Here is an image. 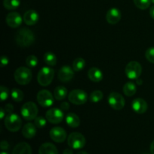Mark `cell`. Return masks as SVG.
Masks as SVG:
<instances>
[{
	"mask_svg": "<svg viewBox=\"0 0 154 154\" xmlns=\"http://www.w3.org/2000/svg\"><path fill=\"white\" fill-rule=\"evenodd\" d=\"M15 40L17 44L21 48H28L34 43V33L28 28H21L17 32Z\"/></svg>",
	"mask_w": 154,
	"mask_h": 154,
	"instance_id": "cell-1",
	"label": "cell"
},
{
	"mask_svg": "<svg viewBox=\"0 0 154 154\" xmlns=\"http://www.w3.org/2000/svg\"><path fill=\"white\" fill-rule=\"evenodd\" d=\"M14 80L20 85H26L29 84L32 78V74L29 69L26 67H20L14 72Z\"/></svg>",
	"mask_w": 154,
	"mask_h": 154,
	"instance_id": "cell-2",
	"label": "cell"
},
{
	"mask_svg": "<svg viewBox=\"0 0 154 154\" xmlns=\"http://www.w3.org/2000/svg\"><path fill=\"white\" fill-rule=\"evenodd\" d=\"M4 123L6 129L12 132H17L22 126L21 118L17 114H14V113L8 114V115L5 118Z\"/></svg>",
	"mask_w": 154,
	"mask_h": 154,
	"instance_id": "cell-3",
	"label": "cell"
},
{
	"mask_svg": "<svg viewBox=\"0 0 154 154\" xmlns=\"http://www.w3.org/2000/svg\"><path fill=\"white\" fill-rule=\"evenodd\" d=\"M54 77V70L50 67H43L38 74V82L42 87L50 85Z\"/></svg>",
	"mask_w": 154,
	"mask_h": 154,
	"instance_id": "cell-4",
	"label": "cell"
},
{
	"mask_svg": "<svg viewBox=\"0 0 154 154\" xmlns=\"http://www.w3.org/2000/svg\"><path fill=\"white\" fill-rule=\"evenodd\" d=\"M68 98L72 104H75L76 105H84L87 102L88 95L84 90L75 89L69 93Z\"/></svg>",
	"mask_w": 154,
	"mask_h": 154,
	"instance_id": "cell-5",
	"label": "cell"
},
{
	"mask_svg": "<svg viewBox=\"0 0 154 154\" xmlns=\"http://www.w3.org/2000/svg\"><path fill=\"white\" fill-rule=\"evenodd\" d=\"M38 109L34 102H28L21 108V114L26 120H35L37 117Z\"/></svg>",
	"mask_w": 154,
	"mask_h": 154,
	"instance_id": "cell-6",
	"label": "cell"
},
{
	"mask_svg": "<svg viewBox=\"0 0 154 154\" xmlns=\"http://www.w3.org/2000/svg\"><path fill=\"white\" fill-rule=\"evenodd\" d=\"M142 68L141 64L136 61H132L128 63L125 69V73L128 78L131 80H137L141 76Z\"/></svg>",
	"mask_w": 154,
	"mask_h": 154,
	"instance_id": "cell-7",
	"label": "cell"
},
{
	"mask_svg": "<svg viewBox=\"0 0 154 154\" xmlns=\"http://www.w3.org/2000/svg\"><path fill=\"white\" fill-rule=\"evenodd\" d=\"M86 139L84 135L80 132H72L68 137V144L75 150L81 149L85 146Z\"/></svg>",
	"mask_w": 154,
	"mask_h": 154,
	"instance_id": "cell-8",
	"label": "cell"
},
{
	"mask_svg": "<svg viewBox=\"0 0 154 154\" xmlns=\"http://www.w3.org/2000/svg\"><path fill=\"white\" fill-rule=\"evenodd\" d=\"M108 102L111 108L117 111L123 109L125 106V99L123 96L116 92H113L108 96Z\"/></svg>",
	"mask_w": 154,
	"mask_h": 154,
	"instance_id": "cell-9",
	"label": "cell"
},
{
	"mask_svg": "<svg viewBox=\"0 0 154 154\" xmlns=\"http://www.w3.org/2000/svg\"><path fill=\"white\" fill-rule=\"evenodd\" d=\"M37 101L41 106L44 108H48L52 106L54 104V96L48 90H42L38 93Z\"/></svg>",
	"mask_w": 154,
	"mask_h": 154,
	"instance_id": "cell-10",
	"label": "cell"
},
{
	"mask_svg": "<svg viewBox=\"0 0 154 154\" xmlns=\"http://www.w3.org/2000/svg\"><path fill=\"white\" fill-rule=\"evenodd\" d=\"M46 119L53 124H58L64 119V114L61 108H53L46 113Z\"/></svg>",
	"mask_w": 154,
	"mask_h": 154,
	"instance_id": "cell-11",
	"label": "cell"
},
{
	"mask_svg": "<svg viewBox=\"0 0 154 154\" xmlns=\"http://www.w3.org/2000/svg\"><path fill=\"white\" fill-rule=\"evenodd\" d=\"M50 137L54 142L62 143L66 139L67 134L63 128L56 126V127L52 128L50 131Z\"/></svg>",
	"mask_w": 154,
	"mask_h": 154,
	"instance_id": "cell-12",
	"label": "cell"
},
{
	"mask_svg": "<svg viewBox=\"0 0 154 154\" xmlns=\"http://www.w3.org/2000/svg\"><path fill=\"white\" fill-rule=\"evenodd\" d=\"M5 21L8 26L11 28H17L22 23L23 18L19 13L13 11L6 16Z\"/></svg>",
	"mask_w": 154,
	"mask_h": 154,
	"instance_id": "cell-13",
	"label": "cell"
},
{
	"mask_svg": "<svg viewBox=\"0 0 154 154\" xmlns=\"http://www.w3.org/2000/svg\"><path fill=\"white\" fill-rule=\"evenodd\" d=\"M74 69L69 66H64L60 69L58 72V78L62 82L70 81L74 78Z\"/></svg>",
	"mask_w": 154,
	"mask_h": 154,
	"instance_id": "cell-14",
	"label": "cell"
},
{
	"mask_svg": "<svg viewBox=\"0 0 154 154\" xmlns=\"http://www.w3.org/2000/svg\"><path fill=\"white\" fill-rule=\"evenodd\" d=\"M148 105L144 99L138 98L132 101V108L135 113L139 114H144L147 111Z\"/></svg>",
	"mask_w": 154,
	"mask_h": 154,
	"instance_id": "cell-15",
	"label": "cell"
},
{
	"mask_svg": "<svg viewBox=\"0 0 154 154\" xmlns=\"http://www.w3.org/2000/svg\"><path fill=\"white\" fill-rule=\"evenodd\" d=\"M121 19V12L117 8L109 9L106 14L107 22L110 24H117Z\"/></svg>",
	"mask_w": 154,
	"mask_h": 154,
	"instance_id": "cell-16",
	"label": "cell"
},
{
	"mask_svg": "<svg viewBox=\"0 0 154 154\" xmlns=\"http://www.w3.org/2000/svg\"><path fill=\"white\" fill-rule=\"evenodd\" d=\"M39 15L37 11L35 10H29L24 14L23 20L26 25L33 26L36 24L38 21Z\"/></svg>",
	"mask_w": 154,
	"mask_h": 154,
	"instance_id": "cell-17",
	"label": "cell"
},
{
	"mask_svg": "<svg viewBox=\"0 0 154 154\" xmlns=\"http://www.w3.org/2000/svg\"><path fill=\"white\" fill-rule=\"evenodd\" d=\"M88 78L90 81L93 82L98 83L100 82L102 79H103V73L100 69L98 68L93 67L91 68L90 70L88 71Z\"/></svg>",
	"mask_w": 154,
	"mask_h": 154,
	"instance_id": "cell-18",
	"label": "cell"
},
{
	"mask_svg": "<svg viewBox=\"0 0 154 154\" xmlns=\"http://www.w3.org/2000/svg\"><path fill=\"white\" fill-rule=\"evenodd\" d=\"M12 154H32V148L27 143L20 142L15 146Z\"/></svg>",
	"mask_w": 154,
	"mask_h": 154,
	"instance_id": "cell-19",
	"label": "cell"
},
{
	"mask_svg": "<svg viewBox=\"0 0 154 154\" xmlns=\"http://www.w3.org/2000/svg\"><path fill=\"white\" fill-rule=\"evenodd\" d=\"M22 134L26 138H32L36 135V126L32 123H28L23 127Z\"/></svg>",
	"mask_w": 154,
	"mask_h": 154,
	"instance_id": "cell-20",
	"label": "cell"
},
{
	"mask_svg": "<svg viewBox=\"0 0 154 154\" xmlns=\"http://www.w3.org/2000/svg\"><path fill=\"white\" fill-rule=\"evenodd\" d=\"M38 154H58V150L54 144L46 142L41 145Z\"/></svg>",
	"mask_w": 154,
	"mask_h": 154,
	"instance_id": "cell-21",
	"label": "cell"
},
{
	"mask_svg": "<svg viewBox=\"0 0 154 154\" xmlns=\"http://www.w3.org/2000/svg\"><path fill=\"white\" fill-rule=\"evenodd\" d=\"M66 122L69 126L72 128H77L80 126V118L75 113H69L66 117Z\"/></svg>",
	"mask_w": 154,
	"mask_h": 154,
	"instance_id": "cell-22",
	"label": "cell"
},
{
	"mask_svg": "<svg viewBox=\"0 0 154 154\" xmlns=\"http://www.w3.org/2000/svg\"><path fill=\"white\" fill-rule=\"evenodd\" d=\"M68 94V90L63 86H58L54 89V96L57 100H63Z\"/></svg>",
	"mask_w": 154,
	"mask_h": 154,
	"instance_id": "cell-23",
	"label": "cell"
},
{
	"mask_svg": "<svg viewBox=\"0 0 154 154\" xmlns=\"http://www.w3.org/2000/svg\"><path fill=\"white\" fill-rule=\"evenodd\" d=\"M137 87L135 84L132 82H127L123 86V93L126 96H134L136 93Z\"/></svg>",
	"mask_w": 154,
	"mask_h": 154,
	"instance_id": "cell-24",
	"label": "cell"
},
{
	"mask_svg": "<svg viewBox=\"0 0 154 154\" xmlns=\"http://www.w3.org/2000/svg\"><path fill=\"white\" fill-rule=\"evenodd\" d=\"M44 61L50 66H54L57 65V59L55 54L52 52H47L44 55Z\"/></svg>",
	"mask_w": 154,
	"mask_h": 154,
	"instance_id": "cell-25",
	"label": "cell"
},
{
	"mask_svg": "<svg viewBox=\"0 0 154 154\" xmlns=\"http://www.w3.org/2000/svg\"><path fill=\"white\" fill-rule=\"evenodd\" d=\"M20 5V0H4L3 5L8 10H15Z\"/></svg>",
	"mask_w": 154,
	"mask_h": 154,
	"instance_id": "cell-26",
	"label": "cell"
},
{
	"mask_svg": "<svg viewBox=\"0 0 154 154\" xmlns=\"http://www.w3.org/2000/svg\"><path fill=\"white\" fill-rule=\"evenodd\" d=\"M85 64V60L81 57H79V58H77L74 60L73 64H72V69H74L75 72H81L84 69Z\"/></svg>",
	"mask_w": 154,
	"mask_h": 154,
	"instance_id": "cell-27",
	"label": "cell"
},
{
	"mask_svg": "<svg viewBox=\"0 0 154 154\" xmlns=\"http://www.w3.org/2000/svg\"><path fill=\"white\" fill-rule=\"evenodd\" d=\"M11 99H13L14 102H20L23 101L24 98V94L20 90L17 88H14L12 89L11 92Z\"/></svg>",
	"mask_w": 154,
	"mask_h": 154,
	"instance_id": "cell-28",
	"label": "cell"
},
{
	"mask_svg": "<svg viewBox=\"0 0 154 154\" xmlns=\"http://www.w3.org/2000/svg\"><path fill=\"white\" fill-rule=\"evenodd\" d=\"M103 99V93L100 90H94L90 94V100L93 103H97Z\"/></svg>",
	"mask_w": 154,
	"mask_h": 154,
	"instance_id": "cell-29",
	"label": "cell"
},
{
	"mask_svg": "<svg viewBox=\"0 0 154 154\" xmlns=\"http://www.w3.org/2000/svg\"><path fill=\"white\" fill-rule=\"evenodd\" d=\"M135 6L141 10L148 8L151 3V0H133Z\"/></svg>",
	"mask_w": 154,
	"mask_h": 154,
	"instance_id": "cell-30",
	"label": "cell"
},
{
	"mask_svg": "<svg viewBox=\"0 0 154 154\" xmlns=\"http://www.w3.org/2000/svg\"><path fill=\"white\" fill-rule=\"evenodd\" d=\"M26 63L27 66L30 68L35 67L38 65V58L34 55L29 56L26 59Z\"/></svg>",
	"mask_w": 154,
	"mask_h": 154,
	"instance_id": "cell-31",
	"label": "cell"
},
{
	"mask_svg": "<svg viewBox=\"0 0 154 154\" xmlns=\"http://www.w3.org/2000/svg\"><path fill=\"white\" fill-rule=\"evenodd\" d=\"M47 119H45L43 117H37L35 119L34 124L35 125L36 127L38 128H43L46 126L47 124Z\"/></svg>",
	"mask_w": 154,
	"mask_h": 154,
	"instance_id": "cell-32",
	"label": "cell"
},
{
	"mask_svg": "<svg viewBox=\"0 0 154 154\" xmlns=\"http://www.w3.org/2000/svg\"><path fill=\"white\" fill-rule=\"evenodd\" d=\"M145 57L147 61L151 63H154V47L148 48L146 51Z\"/></svg>",
	"mask_w": 154,
	"mask_h": 154,
	"instance_id": "cell-33",
	"label": "cell"
},
{
	"mask_svg": "<svg viewBox=\"0 0 154 154\" xmlns=\"http://www.w3.org/2000/svg\"><path fill=\"white\" fill-rule=\"evenodd\" d=\"M0 98H1L2 102H4L6 99L8 98L9 96V90L7 87H4V86H1L0 87Z\"/></svg>",
	"mask_w": 154,
	"mask_h": 154,
	"instance_id": "cell-34",
	"label": "cell"
},
{
	"mask_svg": "<svg viewBox=\"0 0 154 154\" xmlns=\"http://www.w3.org/2000/svg\"><path fill=\"white\" fill-rule=\"evenodd\" d=\"M5 111L8 114H11V113H13L14 111V106L11 104H6L5 106Z\"/></svg>",
	"mask_w": 154,
	"mask_h": 154,
	"instance_id": "cell-35",
	"label": "cell"
},
{
	"mask_svg": "<svg viewBox=\"0 0 154 154\" xmlns=\"http://www.w3.org/2000/svg\"><path fill=\"white\" fill-rule=\"evenodd\" d=\"M8 63H9V60H8V58L7 57H5V56H3V57H2V58H1V66L2 67H4V66H8Z\"/></svg>",
	"mask_w": 154,
	"mask_h": 154,
	"instance_id": "cell-36",
	"label": "cell"
},
{
	"mask_svg": "<svg viewBox=\"0 0 154 154\" xmlns=\"http://www.w3.org/2000/svg\"><path fill=\"white\" fill-rule=\"evenodd\" d=\"M1 149L2 150H7L9 149V144L6 141H2L1 142Z\"/></svg>",
	"mask_w": 154,
	"mask_h": 154,
	"instance_id": "cell-37",
	"label": "cell"
},
{
	"mask_svg": "<svg viewBox=\"0 0 154 154\" xmlns=\"http://www.w3.org/2000/svg\"><path fill=\"white\" fill-rule=\"evenodd\" d=\"M69 107H70V105H69V104L66 102H62L61 105H60V108H61L63 111H68V110L69 109Z\"/></svg>",
	"mask_w": 154,
	"mask_h": 154,
	"instance_id": "cell-38",
	"label": "cell"
},
{
	"mask_svg": "<svg viewBox=\"0 0 154 154\" xmlns=\"http://www.w3.org/2000/svg\"><path fill=\"white\" fill-rule=\"evenodd\" d=\"M5 109H3L2 108H0V118L1 119H3L4 118L5 115Z\"/></svg>",
	"mask_w": 154,
	"mask_h": 154,
	"instance_id": "cell-39",
	"label": "cell"
},
{
	"mask_svg": "<svg viewBox=\"0 0 154 154\" xmlns=\"http://www.w3.org/2000/svg\"><path fill=\"white\" fill-rule=\"evenodd\" d=\"M63 154H73V150H72V149H66V150L63 151Z\"/></svg>",
	"mask_w": 154,
	"mask_h": 154,
	"instance_id": "cell-40",
	"label": "cell"
},
{
	"mask_svg": "<svg viewBox=\"0 0 154 154\" xmlns=\"http://www.w3.org/2000/svg\"><path fill=\"white\" fill-rule=\"evenodd\" d=\"M150 15L153 19H154V5L152 6L150 9Z\"/></svg>",
	"mask_w": 154,
	"mask_h": 154,
	"instance_id": "cell-41",
	"label": "cell"
},
{
	"mask_svg": "<svg viewBox=\"0 0 154 154\" xmlns=\"http://www.w3.org/2000/svg\"><path fill=\"white\" fill-rule=\"evenodd\" d=\"M150 152H151V154H154V140L150 144Z\"/></svg>",
	"mask_w": 154,
	"mask_h": 154,
	"instance_id": "cell-42",
	"label": "cell"
},
{
	"mask_svg": "<svg viewBox=\"0 0 154 154\" xmlns=\"http://www.w3.org/2000/svg\"><path fill=\"white\" fill-rule=\"evenodd\" d=\"M77 154H89V153H87L86 151H80V152H78Z\"/></svg>",
	"mask_w": 154,
	"mask_h": 154,
	"instance_id": "cell-43",
	"label": "cell"
},
{
	"mask_svg": "<svg viewBox=\"0 0 154 154\" xmlns=\"http://www.w3.org/2000/svg\"><path fill=\"white\" fill-rule=\"evenodd\" d=\"M1 154H9V153H7V152H5V151H3V150H2V151L1 152Z\"/></svg>",
	"mask_w": 154,
	"mask_h": 154,
	"instance_id": "cell-44",
	"label": "cell"
},
{
	"mask_svg": "<svg viewBox=\"0 0 154 154\" xmlns=\"http://www.w3.org/2000/svg\"><path fill=\"white\" fill-rule=\"evenodd\" d=\"M151 2L153 3V4H154V0H151Z\"/></svg>",
	"mask_w": 154,
	"mask_h": 154,
	"instance_id": "cell-45",
	"label": "cell"
},
{
	"mask_svg": "<svg viewBox=\"0 0 154 154\" xmlns=\"http://www.w3.org/2000/svg\"><path fill=\"white\" fill-rule=\"evenodd\" d=\"M144 154H148V153H144Z\"/></svg>",
	"mask_w": 154,
	"mask_h": 154,
	"instance_id": "cell-46",
	"label": "cell"
}]
</instances>
